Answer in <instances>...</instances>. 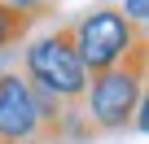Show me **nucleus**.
<instances>
[{"label":"nucleus","mask_w":149,"mask_h":144,"mask_svg":"<svg viewBox=\"0 0 149 144\" xmlns=\"http://www.w3.org/2000/svg\"><path fill=\"white\" fill-rule=\"evenodd\" d=\"M18 74L31 83L35 96H53V101H66V105H79L84 101L88 70H84L79 52H74L70 22L48 26L44 35H35L22 48V70H18Z\"/></svg>","instance_id":"nucleus-1"},{"label":"nucleus","mask_w":149,"mask_h":144,"mask_svg":"<svg viewBox=\"0 0 149 144\" xmlns=\"http://www.w3.org/2000/svg\"><path fill=\"white\" fill-rule=\"evenodd\" d=\"M145 74H149V48H136L123 65L101 70L84 88V118L92 131H127L140 101H145Z\"/></svg>","instance_id":"nucleus-2"},{"label":"nucleus","mask_w":149,"mask_h":144,"mask_svg":"<svg viewBox=\"0 0 149 144\" xmlns=\"http://www.w3.org/2000/svg\"><path fill=\"white\" fill-rule=\"evenodd\" d=\"M70 39H74V52H79L88 79H92L101 70L123 65L136 48H145V26L127 22L118 13V5H97L79 22H70Z\"/></svg>","instance_id":"nucleus-3"},{"label":"nucleus","mask_w":149,"mask_h":144,"mask_svg":"<svg viewBox=\"0 0 149 144\" xmlns=\"http://www.w3.org/2000/svg\"><path fill=\"white\" fill-rule=\"evenodd\" d=\"M40 140V105L18 70H0V144Z\"/></svg>","instance_id":"nucleus-4"},{"label":"nucleus","mask_w":149,"mask_h":144,"mask_svg":"<svg viewBox=\"0 0 149 144\" xmlns=\"http://www.w3.org/2000/svg\"><path fill=\"white\" fill-rule=\"evenodd\" d=\"M31 18L26 13H18V9H9V5H0V57H5V52H13L26 35H31Z\"/></svg>","instance_id":"nucleus-5"},{"label":"nucleus","mask_w":149,"mask_h":144,"mask_svg":"<svg viewBox=\"0 0 149 144\" xmlns=\"http://www.w3.org/2000/svg\"><path fill=\"white\" fill-rule=\"evenodd\" d=\"M0 5H9V9L26 13L31 22H40V18H48V13H53V0H0Z\"/></svg>","instance_id":"nucleus-6"},{"label":"nucleus","mask_w":149,"mask_h":144,"mask_svg":"<svg viewBox=\"0 0 149 144\" xmlns=\"http://www.w3.org/2000/svg\"><path fill=\"white\" fill-rule=\"evenodd\" d=\"M118 13H123L127 22L145 26V18H149V0H123V5H118Z\"/></svg>","instance_id":"nucleus-7"},{"label":"nucleus","mask_w":149,"mask_h":144,"mask_svg":"<svg viewBox=\"0 0 149 144\" xmlns=\"http://www.w3.org/2000/svg\"><path fill=\"white\" fill-rule=\"evenodd\" d=\"M26 144H40V140H26Z\"/></svg>","instance_id":"nucleus-8"}]
</instances>
